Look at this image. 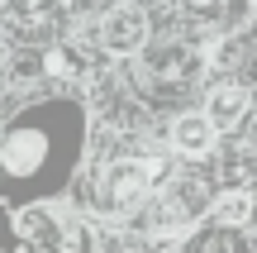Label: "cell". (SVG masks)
Instances as JSON below:
<instances>
[{
  "label": "cell",
  "mask_w": 257,
  "mask_h": 253,
  "mask_svg": "<svg viewBox=\"0 0 257 253\" xmlns=\"http://www.w3.org/2000/svg\"><path fill=\"white\" fill-rule=\"evenodd\" d=\"M157 177H162V162H153V158H128V162H119V167L105 177V206H110V210L138 206V201L157 187Z\"/></svg>",
  "instance_id": "6da1fadb"
},
{
  "label": "cell",
  "mask_w": 257,
  "mask_h": 253,
  "mask_svg": "<svg viewBox=\"0 0 257 253\" xmlns=\"http://www.w3.org/2000/svg\"><path fill=\"white\" fill-rule=\"evenodd\" d=\"M100 38H105L110 53H138L143 38H148L143 10H138V5H114L110 15H105V24H100Z\"/></svg>",
  "instance_id": "7a4b0ae2"
},
{
  "label": "cell",
  "mask_w": 257,
  "mask_h": 253,
  "mask_svg": "<svg viewBox=\"0 0 257 253\" xmlns=\"http://www.w3.org/2000/svg\"><path fill=\"white\" fill-rule=\"evenodd\" d=\"M205 115H210V124H214V129H233V124L248 115V86H238V81L214 86V91H210V101H205Z\"/></svg>",
  "instance_id": "3957f363"
},
{
  "label": "cell",
  "mask_w": 257,
  "mask_h": 253,
  "mask_svg": "<svg viewBox=\"0 0 257 253\" xmlns=\"http://www.w3.org/2000/svg\"><path fill=\"white\" fill-rule=\"evenodd\" d=\"M214 134H219V129L210 124V115H205V110L200 115H181V120L172 124V143L186 153V158H205V153L214 148Z\"/></svg>",
  "instance_id": "277c9868"
},
{
  "label": "cell",
  "mask_w": 257,
  "mask_h": 253,
  "mask_svg": "<svg viewBox=\"0 0 257 253\" xmlns=\"http://www.w3.org/2000/svg\"><path fill=\"white\" fill-rule=\"evenodd\" d=\"M38 158H43V139H38V134L19 129V134H10V139H5V162L15 172H29Z\"/></svg>",
  "instance_id": "5b68a950"
},
{
  "label": "cell",
  "mask_w": 257,
  "mask_h": 253,
  "mask_svg": "<svg viewBox=\"0 0 257 253\" xmlns=\"http://www.w3.org/2000/svg\"><path fill=\"white\" fill-rule=\"evenodd\" d=\"M252 215V196L248 191H224L219 201H214V220L219 225H248Z\"/></svg>",
  "instance_id": "8992f818"
},
{
  "label": "cell",
  "mask_w": 257,
  "mask_h": 253,
  "mask_svg": "<svg viewBox=\"0 0 257 253\" xmlns=\"http://www.w3.org/2000/svg\"><path fill=\"white\" fill-rule=\"evenodd\" d=\"M195 5H205V0H195Z\"/></svg>",
  "instance_id": "52a82bcc"
}]
</instances>
